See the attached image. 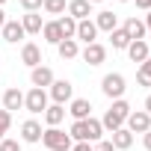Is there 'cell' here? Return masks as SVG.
Returning a JSON list of instances; mask_svg holds the SVG:
<instances>
[{"instance_id":"obj_23","label":"cell","mask_w":151,"mask_h":151,"mask_svg":"<svg viewBox=\"0 0 151 151\" xmlns=\"http://www.w3.org/2000/svg\"><path fill=\"white\" fill-rule=\"evenodd\" d=\"M42 36H45L47 45H59V42H62V33H59V24H56V21H47V24L42 27Z\"/></svg>"},{"instance_id":"obj_34","label":"cell","mask_w":151,"mask_h":151,"mask_svg":"<svg viewBox=\"0 0 151 151\" xmlns=\"http://www.w3.org/2000/svg\"><path fill=\"white\" fill-rule=\"evenodd\" d=\"M95 151H116V148H113V142L107 139V142H95Z\"/></svg>"},{"instance_id":"obj_11","label":"cell","mask_w":151,"mask_h":151,"mask_svg":"<svg viewBox=\"0 0 151 151\" xmlns=\"http://www.w3.org/2000/svg\"><path fill=\"white\" fill-rule=\"evenodd\" d=\"M21 62H24V65H30V68L42 65V47H39V45H33V42H27V45L21 47Z\"/></svg>"},{"instance_id":"obj_21","label":"cell","mask_w":151,"mask_h":151,"mask_svg":"<svg viewBox=\"0 0 151 151\" xmlns=\"http://www.w3.org/2000/svg\"><path fill=\"white\" fill-rule=\"evenodd\" d=\"M56 50H59V56H62V59H74V56H80L77 39H62V42L56 45Z\"/></svg>"},{"instance_id":"obj_37","label":"cell","mask_w":151,"mask_h":151,"mask_svg":"<svg viewBox=\"0 0 151 151\" xmlns=\"http://www.w3.org/2000/svg\"><path fill=\"white\" fill-rule=\"evenodd\" d=\"M3 24H6V12H3V6H0V30H3Z\"/></svg>"},{"instance_id":"obj_36","label":"cell","mask_w":151,"mask_h":151,"mask_svg":"<svg viewBox=\"0 0 151 151\" xmlns=\"http://www.w3.org/2000/svg\"><path fill=\"white\" fill-rule=\"evenodd\" d=\"M136 9H145V12H151V0H136Z\"/></svg>"},{"instance_id":"obj_4","label":"cell","mask_w":151,"mask_h":151,"mask_svg":"<svg viewBox=\"0 0 151 151\" xmlns=\"http://www.w3.org/2000/svg\"><path fill=\"white\" fill-rule=\"evenodd\" d=\"M127 130L130 133H145V130H151V116L145 113V110H136V113H130L127 116Z\"/></svg>"},{"instance_id":"obj_40","label":"cell","mask_w":151,"mask_h":151,"mask_svg":"<svg viewBox=\"0 0 151 151\" xmlns=\"http://www.w3.org/2000/svg\"><path fill=\"white\" fill-rule=\"evenodd\" d=\"M89 3H104V0H89Z\"/></svg>"},{"instance_id":"obj_25","label":"cell","mask_w":151,"mask_h":151,"mask_svg":"<svg viewBox=\"0 0 151 151\" xmlns=\"http://www.w3.org/2000/svg\"><path fill=\"white\" fill-rule=\"evenodd\" d=\"M110 42H113L116 50H127V45H130V39H127V33H124L122 27H116V30L110 33Z\"/></svg>"},{"instance_id":"obj_5","label":"cell","mask_w":151,"mask_h":151,"mask_svg":"<svg viewBox=\"0 0 151 151\" xmlns=\"http://www.w3.org/2000/svg\"><path fill=\"white\" fill-rule=\"evenodd\" d=\"M83 62H89V65H101L104 59H107V47L101 45V42H92V45H86L83 47Z\"/></svg>"},{"instance_id":"obj_35","label":"cell","mask_w":151,"mask_h":151,"mask_svg":"<svg viewBox=\"0 0 151 151\" xmlns=\"http://www.w3.org/2000/svg\"><path fill=\"white\" fill-rule=\"evenodd\" d=\"M142 145H145V151H151V130L142 133Z\"/></svg>"},{"instance_id":"obj_14","label":"cell","mask_w":151,"mask_h":151,"mask_svg":"<svg viewBox=\"0 0 151 151\" xmlns=\"http://www.w3.org/2000/svg\"><path fill=\"white\" fill-rule=\"evenodd\" d=\"M95 27H98V30H104V33H113V30L119 27V15H116V12H110V9H104V12H98V15H95Z\"/></svg>"},{"instance_id":"obj_29","label":"cell","mask_w":151,"mask_h":151,"mask_svg":"<svg viewBox=\"0 0 151 151\" xmlns=\"http://www.w3.org/2000/svg\"><path fill=\"white\" fill-rule=\"evenodd\" d=\"M68 136L77 139V142H89V139H86V122H74L71 130H68Z\"/></svg>"},{"instance_id":"obj_12","label":"cell","mask_w":151,"mask_h":151,"mask_svg":"<svg viewBox=\"0 0 151 151\" xmlns=\"http://www.w3.org/2000/svg\"><path fill=\"white\" fill-rule=\"evenodd\" d=\"M42 124L36 122V119H27L24 124H21V139L24 142H42Z\"/></svg>"},{"instance_id":"obj_13","label":"cell","mask_w":151,"mask_h":151,"mask_svg":"<svg viewBox=\"0 0 151 151\" xmlns=\"http://www.w3.org/2000/svg\"><path fill=\"white\" fill-rule=\"evenodd\" d=\"M3 42H9V45H15V42H21L27 33H24V27H21V21H6L3 24Z\"/></svg>"},{"instance_id":"obj_3","label":"cell","mask_w":151,"mask_h":151,"mask_svg":"<svg viewBox=\"0 0 151 151\" xmlns=\"http://www.w3.org/2000/svg\"><path fill=\"white\" fill-rule=\"evenodd\" d=\"M24 110H30L33 116H39V113H45L47 110V92L45 89H30L27 95H24Z\"/></svg>"},{"instance_id":"obj_42","label":"cell","mask_w":151,"mask_h":151,"mask_svg":"<svg viewBox=\"0 0 151 151\" xmlns=\"http://www.w3.org/2000/svg\"><path fill=\"white\" fill-rule=\"evenodd\" d=\"M3 3H6V0H0V6H3Z\"/></svg>"},{"instance_id":"obj_20","label":"cell","mask_w":151,"mask_h":151,"mask_svg":"<svg viewBox=\"0 0 151 151\" xmlns=\"http://www.w3.org/2000/svg\"><path fill=\"white\" fill-rule=\"evenodd\" d=\"M62 119H65V107H62V104H50V107L45 110V122H47V127H59Z\"/></svg>"},{"instance_id":"obj_39","label":"cell","mask_w":151,"mask_h":151,"mask_svg":"<svg viewBox=\"0 0 151 151\" xmlns=\"http://www.w3.org/2000/svg\"><path fill=\"white\" fill-rule=\"evenodd\" d=\"M145 30H148V33H151V12H148V15H145Z\"/></svg>"},{"instance_id":"obj_22","label":"cell","mask_w":151,"mask_h":151,"mask_svg":"<svg viewBox=\"0 0 151 151\" xmlns=\"http://www.w3.org/2000/svg\"><path fill=\"white\" fill-rule=\"evenodd\" d=\"M56 24H59L62 39H74V33H77V21H74L71 15H59V18H56Z\"/></svg>"},{"instance_id":"obj_38","label":"cell","mask_w":151,"mask_h":151,"mask_svg":"<svg viewBox=\"0 0 151 151\" xmlns=\"http://www.w3.org/2000/svg\"><path fill=\"white\" fill-rule=\"evenodd\" d=\"M145 113H148V116H151V95H148V98H145Z\"/></svg>"},{"instance_id":"obj_33","label":"cell","mask_w":151,"mask_h":151,"mask_svg":"<svg viewBox=\"0 0 151 151\" xmlns=\"http://www.w3.org/2000/svg\"><path fill=\"white\" fill-rule=\"evenodd\" d=\"M71 151H95L92 142H77V145H71Z\"/></svg>"},{"instance_id":"obj_31","label":"cell","mask_w":151,"mask_h":151,"mask_svg":"<svg viewBox=\"0 0 151 151\" xmlns=\"http://www.w3.org/2000/svg\"><path fill=\"white\" fill-rule=\"evenodd\" d=\"M0 151H21L18 139H0Z\"/></svg>"},{"instance_id":"obj_41","label":"cell","mask_w":151,"mask_h":151,"mask_svg":"<svg viewBox=\"0 0 151 151\" xmlns=\"http://www.w3.org/2000/svg\"><path fill=\"white\" fill-rule=\"evenodd\" d=\"M119 3H130V0H119Z\"/></svg>"},{"instance_id":"obj_2","label":"cell","mask_w":151,"mask_h":151,"mask_svg":"<svg viewBox=\"0 0 151 151\" xmlns=\"http://www.w3.org/2000/svg\"><path fill=\"white\" fill-rule=\"evenodd\" d=\"M124 89H127V83H124V77L119 71H113V74H107V77L101 80V92L107 95V98H113V101H119V98H124Z\"/></svg>"},{"instance_id":"obj_30","label":"cell","mask_w":151,"mask_h":151,"mask_svg":"<svg viewBox=\"0 0 151 151\" xmlns=\"http://www.w3.org/2000/svg\"><path fill=\"white\" fill-rule=\"evenodd\" d=\"M12 127V113L9 110H0V139H6V130Z\"/></svg>"},{"instance_id":"obj_24","label":"cell","mask_w":151,"mask_h":151,"mask_svg":"<svg viewBox=\"0 0 151 151\" xmlns=\"http://www.w3.org/2000/svg\"><path fill=\"white\" fill-rule=\"evenodd\" d=\"M101 133H104V127H101V122L89 116V119H86V139H89V142L95 145V142H101Z\"/></svg>"},{"instance_id":"obj_26","label":"cell","mask_w":151,"mask_h":151,"mask_svg":"<svg viewBox=\"0 0 151 151\" xmlns=\"http://www.w3.org/2000/svg\"><path fill=\"white\" fill-rule=\"evenodd\" d=\"M110 113H113V116H119L122 122H127V116H130L133 110H130V104H127L124 98H119V101H113V107H110Z\"/></svg>"},{"instance_id":"obj_18","label":"cell","mask_w":151,"mask_h":151,"mask_svg":"<svg viewBox=\"0 0 151 151\" xmlns=\"http://www.w3.org/2000/svg\"><path fill=\"white\" fill-rule=\"evenodd\" d=\"M21 107H24V92H21V89H15V86H12V89H6V92H3V110H9V113H12V110H21Z\"/></svg>"},{"instance_id":"obj_43","label":"cell","mask_w":151,"mask_h":151,"mask_svg":"<svg viewBox=\"0 0 151 151\" xmlns=\"http://www.w3.org/2000/svg\"><path fill=\"white\" fill-rule=\"evenodd\" d=\"M148 62H151V53H148Z\"/></svg>"},{"instance_id":"obj_8","label":"cell","mask_w":151,"mask_h":151,"mask_svg":"<svg viewBox=\"0 0 151 151\" xmlns=\"http://www.w3.org/2000/svg\"><path fill=\"white\" fill-rule=\"evenodd\" d=\"M30 80H33V86H36V89H45V86H50V83H53V71H50L47 65H36V68L30 71Z\"/></svg>"},{"instance_id":"obj_16","label":"cell","mask_w":151,"mask_h":151,"mask_svg":"<svg viewBox=\"0 0 151 151\" xmlns=\"http://www.w3.org/2000/svg\"><path fill=\"white\" fill-rule=\"evenodd\" d=\"M68 113L74 116V122H86V119H89V113H92V104H89L86 98H74V101H71V107H68Z\"/></svg>"},{"instance_id":"obj_7","label":"cell","mask_w":151,"mask_h":151,"mask_svg":"<svg viewBox=\"0 0 151 151\" xmlns=\"http://www.w3.org/2000/svg\"><path fill=\"white\" fill-rule=\"evenodd\" d=\"M122 30L127 33L130 42H145V33H148V30H145V21H139V18H127Z\"/></svg>"},{"instance_id":"obj_32","label":"cell","mask_w":151,"mask_h":151,"mask_svg":"<svg viewBox=\"0 0 151 151\" xmlns=\"http://www.w3.org/2000/svg\"><path fill=\"white\" fill-rule=\"evenodd\" d=\"M42 3H45V0H21L24 12H39V9H42Z\"/></svg>"},{"instance_id":"obj_19","label":"cell","mask_w":151,"mask_h":151,"mask_svg":"<svg viewBox=\"0 0 151 151\" xmlns=\"http://www.w3.org/2000/svg\"><path fill=\"white\" fill-rule=\"evenodd\" d=\"M148 53H151V50H148L145 42H130V45H127V56H130V62H139V65H142V62L148 59Z\"/></svg>"},{"instance_id":"obj_10","label":"cell","mask_w":151,"mask_h":151,"mask_svg":"<svg viewBox=\"0 0 151 151\" xmlns=\"http://www.w3.org/2000/svg\"><path fill=\"white\" fill-rule=\"evenodd\" d=\"M74 39H80V42H86V45H92L95 39H98V27H95V21H77V33H74Z\"/></svg>"},{"instance_id":"obj_17","label":"cell","mask_w":151,"mask_h":151,"mask_svg":"<svg viewBox=\"0 0 151 151\" xmlns=\"http://www.w3.org/2000/svg\"><path fill=\"white\" fill-rule=\"evenodd\" d=\"M21 27H24V33H27V36H36V33H42L45 21H42V15H39V12H27V15L21 18Z\"/></svg>"},{"instance_id":"obj_28","label":"cell","mask_w":151,"mask_h":151,"mask_svg":"<svg viewBox=\"0 0 151 151\" xmlns=\"http://www.w3.org/2000/svg\"><path fill=\"white\" fill-rule=\"evenodd\" d=\"M136 83L139 86H151V62L145 59L142 65H139V71H136Z\"/></svg>"},{"instance_id":"obj_15","label":"cell","mask_w":151,"mask_h":151,"mask_svg":"<svg viewBox=\"0 0 151 151\" xmlns=\"http://www.w3.org/2000/svg\"><path fill=\"white\" fill-rule=\"evenodd\" d=\"M110 142H113V148H116V151H127V148L133 145V133H130L127 127H119V130H113Z\"/></svg>"},{"instance_id":"obj_27","label":"cell","mask_w":151,"mask_h":151,"mask_svg":"<svg viewBox=\"0 0 151 151\" xmlns=\"http://www.w3.org/2000/svg\"><path fill=\"white\" fill-rule=\"evenodd\" d=\"M42 9H45L47 15H65V0H45Z\"/></svg>"},{"instance_id":"obj_9","label":"cell","mask_w":151,"mask_h":151,"mask_svg":"<svg viewBox=\"0 0 151 151\" xmlns=\"http://www.w3.org/2000/svg\"><path fill=\"white\" fill-rule=\"evenodd\" d=\"M65 9H68V15H71L74 21H86V18L92 15V3H89V0H71Z\"/></svg>"},{"instance_id":"obj_6","label":"cell","mask_w":151,"mask_h":151,"mask_svg":"<svg viewBox=\"0 0 151 151\" xmlns=\"http://www.w3.org/2000/svg\"><path fill=\"white\" fill-rule=\"evenodd\" d=\"M71 95H74V86H71L68 80H53V83H50V98H53V104H65V101H71Z\"/></svg>"},{"instance_id":"obj_1","label":"cell","mask_w":151,"mask_h":151,"mask_svg":"<svg viewBox=\"0 0 151 151\" xmlns=\"http://www.w3.org/2000/svg\"><path fill=\"white\" fill-rule=\"evenodd\" d=\"M42 145L47 151H71V136L65 130H59V127H47L42 133Z\"/></svg>"}]
</instances>
